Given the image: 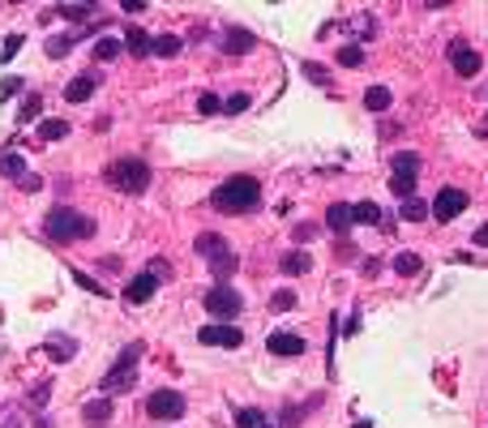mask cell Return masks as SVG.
<instances>
[{
    "label": "cell",
    "mask_w": 488,
    "mask_h": 428,
    "mask_svg": "<svg viewBox=\"0 0 488 428\" xmlns=\"http://www.w3.org/2000/svg\"><path fill=\"white\" fill-rule=\"evenodd\" d=\"M292 305H296V296H292V291H278V296L270 300V309H274V313H283V309H292Z\"/></svg>",
    "instance_id": "37"
},
{
    "label": "cell",
    "mask_w": 488,
    "mask_h": 428,
    "mask_svg": "<svg viewBox=\"0 0 488 428\" xmlns=\"http://www.w3.org/2000/svg\"><path fill=\"white\" fill-rule=\"evenodd\" d=\"M394 176L416 180V176H420V159H416V155H394Z\"/></svg>",
    "instance_id": "26"
},
{
    "label": "cell",
    "mask_w": 488,
    "mask_h": 428,
    "mask_svg": "<svg viewBox=\"0 0 488 428\" xmlns=\"http://www.w3.org/2000/svg\"><path fill=\"white\" fill-rule=\"evenodd\" d=\"M476 244H480V248H488V223H484V228H476Z\"/></svg>",
    "instance_id": "45"
},
{
    "label": "cell",
    "mask_w": 488,
    "mask_h": 428,
    "mask_svg": "<svg viewBox=\"0 0 488 428\" xmlns=\"http://www.w3.org/2000/svg\"><path fill=\"white\" fill-rule=\"evenodd\" d=\"M60 13H65V17H86V13H90V5H65Z\"/></svg>",
    "instance_id": "42"
},
{
    "label": "cell",
    "mask_w": 488,
    "mask_h": 428,
    "mask_svg": "<svg viewBox=\"0 0 488 428\" xmlns=\"http://www.w3.org/2000/svg\"><path fill=\"white\" fill-rule=\"evenodd\" d=\"M120 52H124V43H116V39H99V43H94V56H99V60H116Z\"/></svg>",
    "instance_id": "30"
},
{
    "label": "cell",
    "mask_w": 488,
    "mask_h": 428,
    "mask_svg": "<svg viewBox=\"0 0 488 428\" xmlns=\"http://www.w3.org/2000/svg\"><path fill=\"white\" fill-rule=\"evenodd\" d=\"M0 176H5V180H22V176H26V159L22 155H0Z\"/></svg>",
    "instance_id": "20"
},
{
    "label": "cell",
    "mask_w": 488,
    "mask_h": 428,
    "mask_svg": "<svg viewBox=\"0 0 488 428\" xmlns=\"http://www.w3.org/2000/svg\"><path fill=\"white\" fill-rule=\"evenodd\" d=\"M326 228L330 232H347L351 228V206H347V201H334V206L326 210Z\"/></svg>",
    "instance_id": "15"
},
{
    "label": "cell",
    "mask_w": 488,
    "mask_h": 428,
    "mask_svg": "<svg viewBox=\"0 0 488 428\" xmlns=\"http://www.w3.org/2000/svg\"><path fill=\"white\" fill-rule=\"evenodd\" d=\"M154 287H159V279L146 270V274H137V279H128V287H124V300L128 305H146V300L154 296Z\"/></svg>",
    "instance_id": "11"
},
{
    "label": "cell",
    "mask_w": 488,
    "mask_h": 428,
    "mask_svg": "<svg viewBox=\"0 0 488 428\" xmlns=\"http://www.w3.org/2000/svg\"><path fill=\"white\" fill-rule=\"evenodd\" d=\"M90 94H94V78H73V82L65 86V99H69V103H86Z\"/></svg>",
    "instance_id": "16"
},
{
    "label": "cell",
    "mask_w": 488,
    "mask_h": 428,
    "mask_svg": "<svg viewBox=\"0 0 488 428\" xmlns=\"http://www.w3.org/2000/svg\"><path fill=\"white\" fill-rule=\"evenodd\" d=\"M364 108L369 112H385V108H390V90H385V86H369L364 90Z\"/></svg>",
    "instance_id": "25"
},
{
    "label": "cell",
    "mask_w": 488,
    "mask_h": 428,
    "mask_svg": "<svg viewBox=\"0 0 488 428\" xmlns=\"http://www.w3.org/2000/svg\"><path fill=\"white\" fill-rule=\"evenodd\" d=\"M390 189L407 201V197H416V180H407V176H394V180H390Z\"/></svg>",
    "instance_id": "34"
},
{
    "label": "cell",
    "mask_w": 488,
    "mask_h": 428,
    "mask_svg": "<svg viewBox=\"0 0 488 428\" xmlns=\"http://www.w3.org/2000/svg\"><path fill=\"white\" fill-rule=\"evenodd\" d=\"M108 185L120 189V193H146V185H150V163L137 159V155L116 159V163L108 167Z\"/></svg>",
    "instance_id": "4"
},
{
    "label": "cell",
    "mask_w": 488,
    "mask_h": 428,
    "mask_svg": "<svg viewBox=\"0 0 488 428\" xmlns=\"http://www.w3.org/2000/svg\"><path fill=\"white\" fill-rule=\"evenodd\" d=\"M137 360H142V343H128L116 364L103 373V394H124V390H133L137 386Z\"/></svg>",
    "instance_id": "3"
},
{
    "label": "cell",
    "mask_w": 488,
    "mask_h": 428,
    "mask_svg": "<svg viewBox=\"0 0 488 428\" xmlns=\"http://www.w3.org/2000/svg\"><path fill=\"white\" fill-rule=\"evenodd\" d=\"M351 223H381V206H377V201H355V206H351Z\"/></svg>",
    "instance_id": "19"
},
{
    "label": "cell",
    "mask_w": 488,
    "mask_h": 428,
    "mask_svg": "<svg viewBox=\"0 0 488 428\" xmlns=\"http://www.w3.org/2000/svg\"><path fill=\"white\" fill-rule=\"evenodd\" d=\"M394 274H403V279L420 274V257H416V253H398V257H394Z\"/></svg>",
    "instance_id": "28"
},
{
    "label": "cell",
    "mask_w": 488,
    "mask_h": 428,
    "mask_svg": "<svg viewBox=\"0 0 488 428\" xmlns=\"http://www.w3.org/2000/svg\"><path fill=\"white\" fill-rule=\"evenodd\" d=\"M82 420L90 424V428H103L112 420V398H90L86 407H82Z\"/></svg>",
    "instance_id": "13"
},
{
    "label": "cell",
    "mask_w": 488,
    "mask_h": 428,
    "mask_svg": "<svg viewBox=\"0 0 488 428\" xmlns=\"http://www.w3.org/2000/svg\"><path fill=\"white\" fill-rule=\"evenodd\" d=\"M146 411L150 420H180L185 416V394H176V390H154L146 398Z\"/></svg>",
    "instance_id": "6"
},
{
    "label": "cell",
    "mask_w": 488,
    "mask_h": 428,
    "mask_svg": "<svg viewBox=\"0 0 488 428\" xmlns=\"http://www.w3.org/2000/svg\"><path fill=\"white\" fill-rule=\"evenodd\" d=\"M17 47H22V35H9V39H5V52H0V60H13Z\"/></svg>",
    "instance_id": "38"
},
{
    "label": "cell",
    "mask_w": 488,
    "mask_h": 428,
    "mask_svg": "<svg viewBox=\"0 0 488 428\" xmlns=\"http://www.w3.org/2000/svg\"><path fill=\"white\" fill-rule=\"evenodd\" d=\"M339 60H343V65H351V69H360V65H364V52H360L355 43H347L343 52H339Z\"/></svg>",
    "instance_id": "33"
},
{
    "label": "cell",
    "mask_w": 488,
    "mask_h": 428,
    "mask_svg": "<svg viewBox=\"0 0 488 428\" xmlns=\"http://www.w3.org/2000/svg\"><path fill=\"white\" fill-rule=\"evenodd\" d=\"M262 424H266V416L257 407H240L236 411V428H262Z\"/></svg>",
    "instance_id": "29"
},
{
    "label": "cell",
    "mask_w": 488,
    "mask_h": 428,
    "mask_svg": "<svg viewBox=\"0 0 488 428\" xmlns=\"http://www.w3.org/2000/svg\"><path fill=\"white\" fill-rule=\"evenodd\" d=\"M47 351H51L56 360H69V356H77V343L65 339V334H51V339H47Z\"/></svg>",
    "instance_id": "24"
},
{
    "label": "cell",
    "mask_w": 488,
    "mask_h": 428,
    "mask_svg": "<svg viewBox=\"0 0 488 428\" xmlns=\"http://www.w3.org/2000/svg\"><path fill=\"white\" fill-rule=\"evenodd\" d=\"M403 219L407 223H420V219H428V206H424V201H416V197H407L403 201Z\"/></svg>",
    "instance_id": "31"
},
{
    "label": "cell",
    "mask_w": 488,
    "mask_h": 428,
    "mask_svg": "<svg viewBox=\"0 0 488 428\" xmlns=\"http://www.w3.org/2000/svg\"><path fill=\"white\" fill-rule=\"evenodd\" d=\"M244 309V296L236 291V287H210V291H205V313H210V317H236Z\"/></svg>",
    "instance_id": "5"
},
{
    "label": "cell",
    "mask_w": 488,
    "mask_h": 428,
    "mask_svg": "<svg viewBox=\"0 0 488 428\" xmlns=\"http://www.w3.org/2000/svg\"><path fill=\"white\" fill-rule=\"evenodd\" d=\"M17 189H26V193H35V189H43V180H39V176H31V171H26V176H22V180H17Z\"/></svg>",
    "instance_id": "40"
},
{
    "label": "cell",
    "mask_w": 488,
    "mask_h": 428,
    "mask_svg": "<svg viewBox=\"0 0 488 428\" xmlns=\"http://www.w3.org/2000/svg\"><path fill=\"white\" fill-rule=\"evenodd\" d=\"M197 343H205V347H240L244 334H240V325H201Z\"/></svg>",
    "instance_id": "7"
},
{
    "label": "cell",
    "mask_w": 488,
    "mask_h": 428,
    "mask_svg": "<svg viewBox=\"0 0 488 428\" xmlns=\"http://www.w3.org/2000/svg\"><path fill=\"white\" fill-rule=\"evenodd\" d=\"M150 56H180V35H159V39H150Z\"/></svg>",
    "instance_id": "17"
},
{
    "label": "cell",
    "mask_w": 488,
    "mask_h": 428,
    "mask_svg": "<svg viewBox=\"0 0 488 428\" xmlns=\"http://www.w3.org/2000/svg\"><path fill=\"white\" fill-rule=\"evenodd\" d=\"M462 210H467V193H462V189H441V193H437V201H432V210L428 214H437V219H458Z\"/></svg>",
    "instance_id": "8"
},
{
    "label": "cell",
    "mask_w": 488,
    "mask_h": 428,
    "mask_svg": "<svg viewBox=\"0 0 488 428\" xmlns=\"http://www.w3.org/2000/svg\"><path fill=\"white\" fill-rule=\"evenodd\" d=\"M39 112H43V99H39V94H26L22 108H17V124H35Z\"/></svg>",
    "instance_id": "22"
},
{
    "label": "cell",
    "mask_w": 488,
    "mask_h": 428,
    "mask_svg": "<svg viewBox=\"0 0 488 428\" xmlns=\"http://www.w3.org/2000/svg\"><path fill=\"white\" fill-rule=\"evenodd\" d=\"M73 283H82V287H86V291H94V296L103 291V287H99L94 279H86V274H82V270H73Z\"/></svg>",
    "instance_id": "41"
},
{
    "label": "cell",
    "mask_w": 488,
    "mask_h": 428,
    "mask_svg": "<svg viewBox=\"0 0 488 428\" xmlns=\"http://www.w3.org/2000/svg\"><path fill=\"white\" fill-rule=\"evenodd\" d=\"M193 248H197V253L210 262V266H214V262H223V257H231V248H227V240H223L219 232H201V236L193 240Z\"/></svg>",
    "instance_id": "9"
},
{
    "label": "cell",
    "mask_w": 488,
    "mask_h": 428,
    "mask_svg": "<svg viewBox=\"0 0 488 428\" xmlns=\"http://www.w3.org/2000/svg\"><path fill=\"white\" fill-rule=\"evenodd\" d=\"M17 90H22V82H17V78H5V82H0V99H13Z\"/></svg>",
    "instance_id": "39"
},
{
    "label": "cell",
    "mask_w": 488,
    "mask_h": 428,
    "mask_svg": "<svg viewBox=\"0 0 488 428\" xmlns=\"http://www.w3.org/2000/svg\"><path fill=\"white\" fill-rule=\"evenodd\" d=\"M257 201H262V185H257V176H231V180H223L210 193V206L219 214H249V210H257Z\"/></svg>",
    "instance_id": "1"
},
{
    "label": "cell",
    "mask_w": 488,
    "mask_h": 428,
    "mask_svg": "<svg viewBox=\"0 0 488 428\" xmlns=\"http://www.w3.org/2000/svg\"><path fill=\"white\" fill-rule=\"evenodd\" d=\"M236 270V257H223V262H214V274H231Z\"/></svg>",
    "instance_id": "44"
},
{
    "label": "cell",
    "mask_w": 488,
    "mask_h": 428,
    "mask_svg": "<svg viewBox=\"0 0 488 428\" xmlns=\"http://www.w3.org/2000/svg\"><path fill=\"white\" fill-rule=\"evenodd\" d=\"M313 236H317L313 223H300V228H296V240H313Z\"/></svg>",
    "instance_id": "43"
},
{
    "label": "cell",
    "mask_w": 488,
    "mask_h": 428,
    "mask_svg": "<svg viewBox=\"0 0 488 428\" xmlns=\"http://www.w3.org/2000/svg\"><path fill=\"white\" fill-rule=\"evenodd\" d=\"M219 108H223V103H219V99H214V94H210V90H205V94H201V99H197V112H201V116H214V112H219Z\"/></svg>",
    "instance_id": "35"
},
{
    "label": "cell",
    "mask_w": 488,
    "mask_h": 428,
    "mask_svg": "<svg viewBox=\"0 0 488 428\" xmlns=\"http://www.w3.org/2000/svg\"><path fill=\"white\" fill-rule=\"evenodd\" d=\"M69 47H73V35H56V39H47V56H56V60H60Z\"/></svg>",
    "instance_id": "32"
},
{
    "label": "cell",
    "mask_w": 488,
    "mask_h": 428,
    "mask_svg": "<svg viewBox=\"0 0 488 428\" xmlns=\"http://www.w3.org/2000/svg\"><path fill=\"white\" fill-rule=\"evenodd\" d=\"M450 60H454L458 78H476V73H480V52H476V47H467V43H454L450 47Z\"/></svg>",
    "instance_id": "10"
},
{
    "label": "cell",
    "mask_w": 488,
    "mask_h": 428,
    "mask_svg": "<svg viewBox=\"0 0 488 428\" xmlns=\"http://www.w3.org/2000/svg\"><path fill=\"white\" fill-rule=\"evenodd\" d=\"M300 73H304L308 82H317V86H334L330 69H326V65H317V60H304V65H300Z\"/></svg>",
    "instance_id": "23"
},
{
    "label": "cell",
    "mask_w": 488,
    "mask_h": 428,
    "mask_svg": "<svg viewBox=\"0 0 488 428\" xmlns=\"http://www.w3.org/2000/svg\"><path fill=\"white\" fill-rule=\"evenodd\" d=\"M266 347L274 351V356H300V351H304V339H300V334H287V330H274V334L266 339Z\"/></svg>",
    "instance_id": "12"
},
{
    "label": "cell",
    "mask_w": 488,
    "mask_h": 428,
    "mask_svg": "<svg viewBox=\"0 0 488 428\" xmlns=\"http://www.w3.org/2000/svg\"><path fill=\"white\" fill-rule=\"evenodd\" d=\"M278 270H283V274H292V279H296V274H304V270H308V257L300 253V248H292V253H283Z\"/></svg>",
    "instance_id": "21"
},
{
    "label": "cell",
    "mask_w": 488,
    "mask_h": 428,
    "mask_svg": "<svg viewBox=\"0 0 488 428\" xmlns=\"http://www.w3.org/2000/svg\"><path fill=\"white\" fill-rule=\"evenodd\" d=\"M65 133H69V120H43L39 124V137L43 142H60Z\"/></svg>",
    "instance_id": "27"
},
{
    "label": "cell",
    "mask_w": 488,
    "mask_h": 428,
    "mask_svg": "<svg viewBox=\"0 0 488 428\" xmlns=\"http://www.w3.org/2000/svg\"><path fill=\"white\" fill-rule=\"evenodd\" d=\"M253 43H257V39H253L249 31H240V26H231V31L223 35V52H227V56H240V52H249V47H253Z\"/></svg>",
    "instance_id": "14"
},
{
    "label": "cell",
    "mask_w": 488,
    "mask_h": 428,
    "mask_svg": "<svg viewBox=\"0 0 488 428\" xmlns=\"http://www.w3.org/2000/svg\"><path fill=\"white\" fill-rule=\"evenodd\" d=\"M262 428H274V424H262Z\"/></svg>",
    "instance_id": "46"
},
{
    "label": "cell",
    "mask_w": 488,
    "mask_h": 428,
    "mask_svg": "<svg viewBox=\"0 0 488 428\" xmlns=\"http://www.w3.org/2000/svg\"><path fill=\"white\" fill-rule=\"evenodd\" d=\"M223 108H227L231 116H240V112L249 108V94H231V99H227V103H223Z\"/></svg>",
    "instance_id": "36"
},
{
    "label": "cell",
    "mask_w": 488,
    "mask_h": 428,
    "mask_svg": "<svg viewBox=\"0 0 488 428\" xmlns=\"http://www.w3.org/2000/svg\"><path fill=\"white\" fill-rule=\"evenodd\" d=\"M124 47H128L133 56H150V35H146L142 26H133V31L124 35Z\"/></svg>",
    "instance_id": "18"
},
{
    "label": "cell",
    "mask_w": 488,
    "mask_h": 428,
    "mask_svg": "<svg viewBox=\"0 0 488 428\" xmlns=\"http://www.w3.org/2000/svg\"><path fill=\"white\" fill-rule=\"evenodd\" d=\"M47 236H51V240H90V236H94V219L82 214V210L56 206V210L47 214Z\"/></svg>",
    "instance_id": "2"
}]
</instances>
